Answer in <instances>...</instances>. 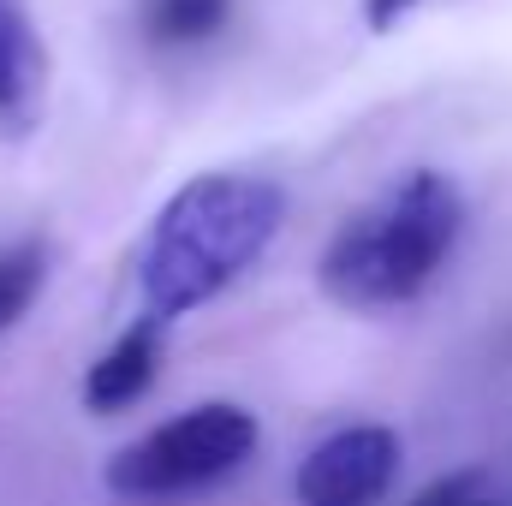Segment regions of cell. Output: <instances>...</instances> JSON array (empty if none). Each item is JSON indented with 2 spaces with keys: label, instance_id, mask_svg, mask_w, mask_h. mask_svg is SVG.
I'll list each match as a JSON object with an SVG mask.
<instances>
[{
  "label": "cell",
  "instance_id": "cell-1",
  "mask_svg": "<svg viewBox=\"0 0 512 506\" xmlns=\"http://www.w3.org/2000/svg\"><path fill=\"white\" fill-rule=\"evenodd\" d=\"M280 221H286V191L262 173H197V179H185L161 203V215L149 221V239L137 251L143 316L173 328L179 316L215 304L274 245Z\"/></svg>",
  "mask_w": 512,
  "mask_h": 506
},
{
  "label": "cell",
  "instance_id": "cell-2",
  "mask_svg": "<svg viewBox=\"0 0 512 506\" xmlns=\"http://www.w3.org/2000/svg\"><path fill=\"white\" fill-rule=\"evenodd\" d=\"M459 233H465L459 185L435 167H411L376 203L340 221V233L316 262V280L340 310L358 316L399 310L435 286V274L459 251Z\"/></svg>",
  "mask_w": 512,
  "mask_h": 506
},
{
  "label": "cell",
  "instance_id": "cell-3",
  "mask_svg": "<svg viewBox=\"0 0 512 506\" xmlns=\"http://www.w3.org/2000/svg\"><path fill=\"white\" fill-rule=\"evenodd\" d=\"M262 441V423L256 411L233 405V399H203L167 423H155L149 435L126 441L102 483L114 501L131 506H155V501H185V495H203L215 483H227L233 471H245Z\"/></svg>",
  "mask_w": 512,
  "mask_h": 506
},
{
  "label": "cell",
  "instance_id": "cell-4",
  "mask_svg": "<svg viewBox=\"0 0 512 506\" xmlns=\"http://www.w3.org/2000/svg\"><path fill=\"white\" fill-rule=\"evenodd\" d=\"M405 465V441L387 423H352L334 429L328 441H316L298 471H292V495L298 506H382L399 483Z\"/></svg>",
  "mask_w": 512,
  "mask_h": 506
},
{
  "label": "cell",
  "instance_id": "cell-5",
  "mask_svg": "<svg viewBox=\"0 0 512 506\" xmlns=\"http://www.w3.org/2000/svg\"><path fill=\"white\" fill-rule=\"evenodd\" d=\"M161 334H167V322H155V316H137L131 328H120V340L84 370V411H96V417H114V411H131L155 376H161Z\"/></svg>",
  "mask_w": 512,
  "mask_h": 506
},
{
  "label": "cell",
  "instance_id": "cell-6",
  "mask_svg": "<svg viewBox=\"0 0 512 506\" xmlns=\"http://www.w3.org/2000/svg\"><path fill=\"white\" fill-rule=\"evenodd\" d=\"M48 84V48L24 12V0H0V126L24 131L36 120Z\"/></svg>",
  "mask_w": 512,
  "mask_h": 506
},
{
  "label": "cell",
  "instance_id": "cell-7",
  "mask_svg": "<svg viewBox=\"0 0 512 506\" xmlns=\"http://www.w3.org/2000/svg\"><path fill=\"white\" fill-rule=\"evenodd\" d=\"M233 6L239 0H137V30L149 48H203L215 42L227 24H233Z\"/></svg>",
  "mask_w": 512,
  "mask_h": 506
},
{
  "label": "cell",
  "instance_id": "cell-8",
  "mask_svg": "<svg viewBox=\"0 0 512 506\" xmlns=\"http://www.w3.org/2000/svg\"><path fill=\"white\" fill-rule=\"evenodd\" d=\"M48 286V245L36 233L0 245V334H12Z\"/></svg>",
  "mask_w": 512,
  "mask_h": 506
},
{
  "label": "cell",
  "instance_id": "cell-9",
  "mask_svg": "<svg viewBox=\"0 0 512 506\" xmlns=\"http://www.w3.org/2000/svg\"><path fill=\"white\" fill-rule=\"evenodd\" d=\"M411 506H512V489L495 477V471L471 465V471H447V477H435Z\"/></svg>",
  "mask_w": 512,
  "mask_h": 506
},
{
  "label": "cell",
  "instance_id": "cell-10",
  "mask_svg": "<svg viewBox=\"0 0 512 506\" xmlns=\"http://www.w3.org/2000/svg\"><path fill=\"white\" fill-rule=\"evenodd\" d=\"M417 6H423V0H364V24H370V30H393V24H399L405 12H417Z\"/></svg>",
  "mask_w": 512,
  "mask_h": 506
}]
</instances>
